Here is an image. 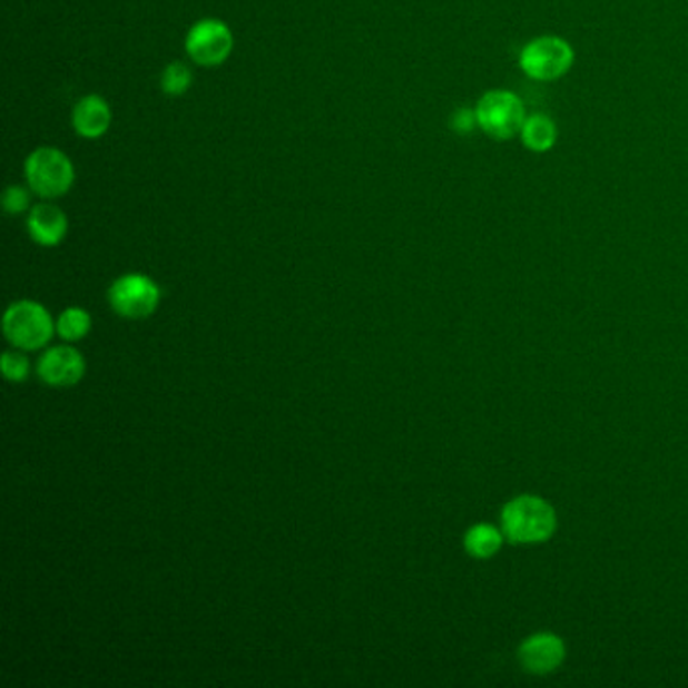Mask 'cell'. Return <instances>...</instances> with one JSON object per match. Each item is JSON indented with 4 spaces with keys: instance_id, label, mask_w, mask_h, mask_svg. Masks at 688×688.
<instances>
[{
    "instance_id": "obj_15",
    "label": "cell",
    "mask_w": 688,
    "mask_h": 688,
    "mask_svg": "<svg viewBox=\"0 0 688 688\" xmlns=\"http://www.w3.org/2000/svg\"><path fill=\"white\" fill-rule=\"evenodd\" d=\"M193 83V73L184 63H170L161 73V89L168 96H183Z\"/></svg>"
},
{
    "instance_id": "obj_10",
    "label": "cell",
    "mask_w": 688,
    "mask_h": 688,
    "mask_svg": "<svg viewBox=\"0 0 688 688\" xmlns=\"http://www.w3.org/2000/svg\"><path fill=\"white\" fill-rule=\"evenodd\" d=\"M111 126V109L104 97L87 96L73 109V128L81 138H101Z\"/></svg>"
},
{
    "instance_id": "obj_8",
    "label": "cell",
    "mask_w": 688,
    "mask_h": 688,
    "mask_svg": "<svg viewBox=\"0 0 688 688\" xmlns=\"http://www.w3.org/2000/svg\"><path fill=\"white\" fill-rule=\"evenodd\" d=\"M39 377L45 384L55 387L76 386L86 376V357L76 347L59 345L45 352L37 366Z\"/></svg>"
},
{
    "instance_id": "obj_4",
    "label": "cell",
    "mask_w": 688,
    "mask_h": 688,
    "mask_svg": "<svg viewBox=\"0 0 688 688\" xmlns=\"http://www.w3.org/2000/svg\"><path fill=\"white\" fill-rule=\"evenodd\" d=\"M476 124L486 136L495 140H509L521 131L525 124V108L523 101L511 91H489L476 104Z\"/></svg>"
},
{
    "instance_id": "obj_14",
    "label": "cell",
    "mask_w": 688,
    "mask_h": 688,
    "mask_svg": "<svg viewBox=\"0 0 688 688\" xmlns=\"http://www.w3.org/2000/svg\"><path fill=\"white\" fill-rule=\"evenodd\" d=\"M91 330V317L86 309L71 307L67 312L61 313L59 322H57V332L67 340V342H79L83 340Z\"/></svg>"
},
{
    "instance_id": "obj_5",
    "label": "cell",
    "mask_w": 688,
    "mask_h": 688,
    "mask_svg": "<svg viewBox=\"0 0 688 688\" xmlns=\"http://www.w3.org/2000/svg\"><path fill=\"white\" fill-rule=\"evenodd\" d=\"M111 309L126 320H146L160 305L161 291L146 275H124L109 287Z\"/></svg>"
},
{
    "instance_id": "obj_16",
    "label": "cell",
    "mask_w": 688,
    "mask_h": 688,
    "mask_svg": "<svg viewBox=\"0 0 688 688\" xmlns=\"http://www.w3.org/2000/svg\"><path fill=\"white\" fill-rule=\"evenodd\" d=\"M0 366H2L4 377L11 380V382H17V384L24 382L29 376V370H31L29 360L21 352H4Z\"/></svg>"
},
{
    "instance_id": "obj_12",
    "label": "cell",
    "mask_w": 688,
    "mask_h": 688,
    "mask_svg": "<svg viewBox=\"0 0 688 688\" xmlns=\"http://www.w3.org/2000/svg\"><path fill=\"white\" fill-rule=\"evenodd\" d=\"M521 140L531 151H548L558 140L556 124L548 116H529L521 128Z\"/></svg>"
},
{
    "instance_id": "obj_13",
    "label": "cell",
    "mask_w": 688,
    "mask_h": 688,
    "mask_svg": "<svg viewBox=\"0 0 688 688\" xmlns=\"http://www.w3.org/2000/svg\"><path fill=\"white\" fill-rule=\"evenodd\" d=\"M501 546H503L501 533L489 523H479V525L469 529L466 535H464V549L469 551V556H473L476 560L493 558Z\"/></svg>"
},
{
    "instance_id": "obj_2",
    "label": "cell",
    "mask_w": 688,
    "mask_h": 688,
    "mask_svg": "<svg viewBox=\"0 0 688 688\" xmlns=\"http://www.w3.org/2000/svg\"><path fill=\"white\" fill-rule=\"evenodd\" d=\"M24 174L32 193L45 200H53L69 193L76 180L73 164L57 148H39L24 164Z\"/></svg>"
},
{
    "instance_id": "obj_3",
    "label": "cell",
    "mask_w": 688,
    "mask_h": 688,
    "mask_svg": "<svg viewBox=\"0 0 688 688\" xmlns=\"http://www.w3.org/2000/svg\"><path fill=\"white\" fill-rule=\"evenodd\" d=\"M2 330L17 350H41L53 337V320L43 305L35 302L12 303L4 313Z\"/></svg>"
},
{
    "instance_id": "obj_11",
    "label": "cell",
    "mask_w": 688,
    "mask_h": 688,
    "mask_svg": "<svg viewBox=\"0 0 688 688\" xmlns=\"http://www.w3.org/2000/svg\"><path fill=\"white\" fill-rule=\"evenodd\" d=\"M29 233L35 243L43 247H55L67 235V216L55 205L32 206L29 215Z\"/></svg>"
},
{
    "instance_id": "obj_7",
    "label": "cell",
    "mask_w": 688,
    "mask_h": 688,
    "mask_svg": "<svg viewBox=\"0 0 688 688\" xmlns=\"http://www.w3.org/2000/svg\"><path fill=\"white\" fill-rule=\"evenodd\" d=\"M186 51L200 67L225 63L233 51V32L225 22L216 19L196 22L186 37Z\"/></svg>"
},
{
    "instance_id": "obj_18",
    "label": "cell",
    "mask_w": 688,
    "mask_h": 688,
    "mask_svg": "<svg viewBox=\"0 0 688 688\" xmlns=\"http://www.w3.org/2000/svg\"><path fill=\"white\" fill-rule=\"evenodd\" d=\"M476 124V114L471 109H459L454 116H452V129L459 131V134H469Z\"/></svg>"
},
{
    "instance_id": "obj_6",
    "label": "cell",
    "mask_w": 688,
    "mask_h": 688,
    "mask_svg": "<svg viewBox=\"0 0 688 688\" xmlns=\"http://www.w3.org/2000/svg\"><path fill=\"white\" fill-rule=\"evenodd\" d=\"M519 63L529 77L538 81H551L570 71L573 49L560 37H539L523 47Z\"/></svg>"
},
{
    "instance_id": "obj_17",
    "label": "cell",
    "mask_w": 688,
    "mask_h": 688,
    "mask_svg": "<svg viewBox=\"0 0 688 688\" xmlns=\"http://www.w3.org/2000/svg\"><path fill=\"white\" fill-rule=\"evenodd\" d=\"M2 205H4V210L9 213V215H21L24 213L29 205H31V198H29V193L21 188V186H11L7 193H4V198H2Z\"/></svg>"
},
{
    "instance_id": "obj_1",
    "label": "cell",
    "mask_w": 688,
    "mask_h": 688,
    "mask_svg": "<svg viewBox=\"0 0 688 688\" xmlns=\"http://www.w3.org/2000/svg\"><path fill=\"white\" fill-rule=\"evenodd\" d=\"M503 533L513 543L548 541L558 528L553 507L539 497L521 495L503 507Z\"/></svg>"
},
{
    "instance_id": "obj_9",
    "label": "cell",
    "mask_w": 688,
    "mask_h": 688,
    "mask_svg": "<svg viewBox=\"0 0 688 688\" xmlns=\"http://www.w3.org/2000/svg\"><path fill=\"white\" fill-rule=\"evenodd\" d=\"M566 658V646L560 636L541 632L529 636L523 645L519 646V662L531 675H549L560 667Z\"/></svg>"
}]
</instances>
